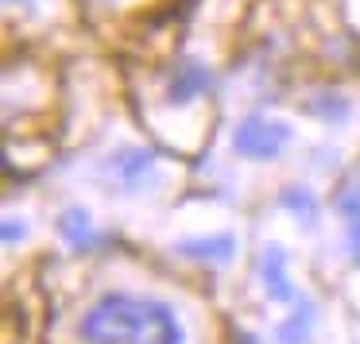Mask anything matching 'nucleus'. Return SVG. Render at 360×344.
I'll return each instance as SVG.
<instances>
[{"instance_id": "obj_1", "label": "nucleus", "mask_w": 360, "mask_h": 344, "mask_svg": "<svg viewBox=\"0 0 360 344\" xmlns=\"http://www.w3.org/2000/svg\"><path fill=\"white\" fill-rule=\"evenodd\" d=\"M86 344H186L179 313L167 302L136 294H105L82 317Z\"/></svg>"}, {"instance_id": "obj_2", "label": "nucleus", "mask_w": 360, "mask_h": 344, "mask_svg": "<svg viewBox=\"0 0 360 344\" xmlns=\"http://www.w3.org/2000/svg\"><path fill=\"white\" fill-rule=\"evenodd\" d=\"M290 140V128L267 117H244L233 132V151L244 159H275Z\"/></svg>"}, {"instance_id": "obj_3", "label": "nucleus", "mask_w": 360, "mask_h": 344, "mask_svg": "<svg viewBox=\"0 0 360 344\" xmlns=\"http://www.w3.org/2000/svg\"><path fill=\"white\" fill-rule=\"evenodd\" d=\"M210 89H213L210 66L198 62V58H182V62L174 66V74H171L167 101H171V105H190V101H198V97H205Z\"/></svg>"}, {"instance_id": "obj_4", "label": "nucleus", "mask_w": 360, "mask_h": 344, "mask_svg": "<svg viewBox=\"0 0 360 344\" xmlns=\"http://www.w3.org/2000/svg\"><path fill=\"white\" fill-rule=\"evenodd\" d=\"M179 251H182V256H190V259H205V263H225V259H233L236 240H233L229 232L198 236V240H182Z\"/></svg>"}, {"instance_id": "obj_5", "label": "nucleus", "mask_w": 360, "mask_h": 344, "mask_svg": "<svg viewBox=\"0 0 360 344\" xmlns=\"http://www.w3.org/2000/svg\"><path fill=\"white\" fill-rule=\"evenodd\" d=\"M264 290L275 302H290V298H295V286L287 282V256H283V248H275V244L264 251Z\"/></svg>"}, {"instance_id": "obj_6", "label": "nucleus", "mask_w": 360, "mask_h": 344, "mask_svg": "<svg viewBox=\"0 0 360 344\" xmlns=\"http://www.w3.org/2000/svg\"><path fill=\"white\" fill-rule=\"evenodd\" d=\"M58 232H63L78 251H89L97 244V232L89 228V213L86 209H66L63 217H58Z\"/></svg>"}, {"instance_id": "obj_7", "label": "nucleus", "mask_w": 360, "mask_h": 344, "mask_svg": "<svg viewBox=\"0 0 360 344\" xmlns=\"http://www.w3.org/2000/svg\"><path fill=\"white\" fill-rule=\"evenodd\" d=\"M151 163H155V155H151V151H120L117 171H120V178L128 182V190H136V182L151 171Z\"/></svg>"}, {"instance_id": "obj_8", "label": "nucleus", "mask_w": 360, "mask_h": 344, "mask_svg": "<svg viewBox=\"0 0 360 344\" xmlns=\"http://www.w3.org/2000/svg\"><path fill=\"white\" fill-rule=\"evenodd\" d=\"M310 321H314V310H310V302H306L302 317H298V313H290V317L279 325V340H283V344H306V333H310Z\"/></svg>"}, {"instance_id": "obj_9", "label": "nucleus", "mask_w": 360, "mask_h": 344, "mask_svg": "<svg viewBox=\"0 0 360 344\" xmlns=\"http://www.w3.org/2000/svg\"><path fill=\"white\" fill-rule=\"evenodd\" d=\"M283 205H287V209H302V217L306 220H310L314 217V213H318V205H314V197L310 194H306V190H295V186H290V190H283Z\"/></svg>"}, {"instance_id": "obj_10", "label": "nucleus", "mask_w": 360, "mask_h": 344, "mask_svg": "<svg viewBox=\"0 0 360 344\" xmlns=\"http://www.w3.org/2000/svg\"><path fill=\"white\" fill-rule=\"evenodd\" d=\"M337 209H341V217H345V220L360 217V186H349V190H345L341 201H337Z\"/></svg>"}, {"instance_id": "obj_11", "label": "nucleus", "mask_w": 360, "mask_h": 344, "mask_svg": "<svg viewBox=\"0 0 360 344\" xmlns=\"http://www.w3.org/2000/svg\"><path fill=\"white\" fill-rule=\"evenodd\" d=\"M349 256L360 263V217L349 220Z\"/></svg>"}, {"instance_id": "obj_12", "label": "nucleus", "mask_w": 360, "mask_h": 344, "mask_svg": "<svg viewBox=\"0 0 360 344\" xmlns=\"http://www.w3.org/2000/svg\"><path fill=\"white\" fill-rule=\"evenodd\" d=\"M24 232H27L24 225H12V220H4V244H16V240H24Z\"/></svg>"}]
</instances>
